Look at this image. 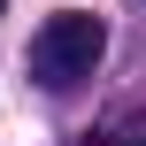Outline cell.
<instances>
[{
	"label": "cell",
	"mask_w": 146,
	"mask_h": 146,
	"mask_svg": "<svg viewBox=\"0 0 146 146\" xmlns=\"http://www.w3.org/2000/svg\"><path fill=\"white\" fill-rule=\"evenodd\" d=\"M0 8H8V0H0Z\"/></svg>",
	"instance_id": "cell-3"
},
{
	"label": "cell",
	"mask_w": 146,
	"mask_h": 146,
	"mask_svg": "<svg viewBox=\"0 0 146 146\" xmlns=\"http://www.w3.org/2000/svg\"><path fill=\"white\" fill-rule=\"evenodd\" d=\"M100 54H108V23L85 15V8H62V15H46L38 38H31V77H38L46 92H69V85L92 77Z\"/></svg>",
	"instance_id": "cell-1"
},
{
	"label": "cell",
	"mask_w": 146,
	"mask_h": 146,
	"mask_svg": "<svg viewBox=\"0 0 146 146\" xmlns=\"http://www.w3.org/2000/svg\"><path fill=\"white\" fill-rule=\"evenodd\" d=\"M85 146H146V115H123L115 131H92Z\"/></svg>",
	"instance_id": "cell-2"
}]
</instances>
